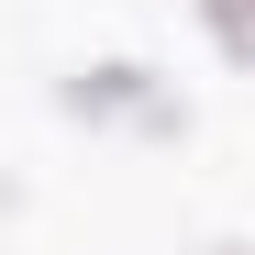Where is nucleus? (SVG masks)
<instances>
[{
    "label": "nucleus",
    "mask_w": 255,
    "mask_h": 255,
    "mask_svg": "<svg viewBox=\"0 0 255 255\" xmlns=\"http://www.w3.org/2000/svg\"><path fill=\"white\" fill-rule=\"evenodd\" d=\"M200 11H211V33H222L233 56H255V0H200Z\"/></svg>",
    "instance_id": "f257e3e1"
}]
</instances>
